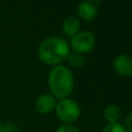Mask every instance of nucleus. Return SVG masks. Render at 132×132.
I'll list each match as a JSON object with an SVG mask.
<instances>
[{
	"mask_svg": "<svg viewBox=\"0 0 132 132\" xmlns=\"http://www.w3.org/2000/svg\"><path fill=\"white\" fill-rule=\"evenodd\" d=\"M55 112L57 117L66 124H72L74 121H77L81 115V108L72 98H63L59 100L56 104Z\"/></svg>",
	"mask_w": 132,
	"mask_h": 132,
	"instance_id": "obj_3",
	"label": "nucleus"
},
{
	"mask_svg": "<svg viewBox=\"0 0 132 132\" xmlns=\"http://www.w3.org/2000/svg\"><path fill=\"white\" fill-rule=\"evenodd\" d=\"M56 132H80L79 128L75 126L74 124H62L56 129Z\"/></svg>",
	"mask_w": 132,
	"mask_h": 132,
	"instance_id": "obj_12",
	"label": "nucleus"
},
{
	"mask_svg": "<svg viewBox=\"0 0 132 132\" xmlns=\"http://www.w3.org/2000/svg\"><path fill=\"white\" fill-rule=\"evenodd\" d=\"M98 5L100 1H82L78 5L77 8V13L78 16L77 18L81 19V20L86 21V22H90L97 15V11H98Z\"/></svg>",
	"mask_w": 132,
	"mask_h": 132,
	"instance_id": "obj_5",
	"label": "nucleus"
},
{
	"mask_svg": "<svg viewBox=\"0 0 132 132\" xmlns=\"http://www.w3.org/2000/svg\"><path fill=\"white\" fill-rule=\"evenodd\" d=\"M71 52L70 44L63 37L50 36L39 43L37 49L38 58L48 65L57 66L67 59Z\"/></svg>",
	"mask_w": 132,
	"mask_h": 132,
	"instance_id": "obj_1",
	"label": "nucleus"
},
{
	"mask_svg": "<svg viewBox=\"0 0 132 132\" xmlns=\"http://www.w3.org/2000/svg\"><path fill=\"white\" fill-rule=\"evenodd\" d=\"M101 132H126V130L124 129L123 124H121L118 122V123L107 124V125L102 129Z\"/></svg>",
	"mask_w": 132,
	"mask_h": 132,
	"instance_id": "obj_11",
	"label": "nucleus"
},
{
	"mask_svg": "<svg viewBox=\"0 0 132 132\" xmlns=\"http://www.w3.org/2000/svg\"><path fill=\"white\" fill-rule=\"evenodd\" d=\"M68 44H70V49H72L73 52L84 55L94 49L96 44V37L89 30H81L71 37V42Z\"/></svg>",
	"mask_w": 132,
	"mask_h": 132,
	"instance_id": "obj_4",
	"label": "nucleus"
},
{
	"mask_svg": "<svg viewBox=\"0 0 132 132\" xmlns=\"http://www.w3.org/2000/svg\"><path fill=\"white\" fill-rule=\"evenodd\" d=\"M66 60H67L68 64L72 66V67H75V68L82 67V66L85 65V63H86V59H85L84 55L78 53V52H70V55H68Z\"/></svg>",
	"mask_w": 132,
	"mask_h": 132,
	"instance_id": "obj_10",
	"label": "nucleus"
},
{
	"mask_svg": "<svg viewBox=\"0 0 132 132\" xmlns=\"http://www.w3.org/2000/svg\"><path fill=\"white\" fill-rule=\"evenodd\" d=\"M2 125H4V124H2V122L0 121V132H1V130H2Z\"/></svg>",
	"mask_w": 132,
	"mask_h": 132,
	"instance_id": "obj_15",
	"label": "nucleus"
},
{
	"mask_svg": "<svg viewBox=\"0 0 132 132\" xmlns=\"http://www.w3.org/2000/svg\"><path fill=\"white\" fill-rule=\"evenodd\" d=\"M1 132H20V131H19V128L14 123H6L2 125Z\"/></svg>",
	"mask_w": 132,
	"mask_h": 132,
	"instance_id": "obj_13",
	"label": "nucleus"
},
{
	"mask_svg": "<svg viewBox=\"0 0 132 132\" xmlns=\"http://www.w3.org/2000/svg\"><path fill=\"white\" fill-rule=\"evenodd\" d=\"M112 66L122 77H130L132 73V59L128 53H121L116 56L112 62Z\"/></svg>",
	"mask_w": 132,
	"mask_h": 132,
	"instance_id": "obj_7",
	"label": "nucleus"
},
{
	"mask_svg": "<svg viewBox=\"0 0 132 132\" xmlns=\"http://www.w3.org/2000/svg\"><path fill=\"white\" fill-rule=\"evenodd\" d=\"M103 116L107 119L108 124L111 123H118L121 118V109L117 104H108L103 110Z\"/></svg>",
	"mask_w": 132,
	"mask_h": 132,
	"instance_id": "obj_9",
	"label": "nucleus"
},
{
	"mask_svg": "<svg viewBox=\"0 0 132 132\" xmlns=\"http://www.w3.org/2000/svg\"><path fill=\"white\" fill-rule=\"evenodd\" d=\"M56 104H57V98L51 93H43L36 98L35 101V109L39 114H50L55 111Z\"/></svg>",
	"mask_w": 132,
	"mask_h": 132,
	"instance_id": "obj_6",
	"label": "nucleus"
},
{
	"mask_svg": "<svg viewBox=\"0 0 132 132\" xmlns=\"http://www.w3.org/2000/svg\"><path fill=\"white\" fill-rule=\"evenodd\" d=\"M131 121H132V114L130 112V114L128 115V117H126V119H125V124H123V126H124V129L126 130V132H132Z\"/></svg>",
	"mask_w": 132,
	"mask_h": 132,
	"instance_id": "obj_14",
	"label": "nucleus"
},
{
	"mask_svg": "<svg viewBox=\"0 0 132 132\" xmlns=\"http://www.w3.org/2000/svg\"><path fill=\"white\" fill-rule=\"evenodd\" d=\"M48 86L56 98H66L74 89V75L65 65L53 66L48 75Z\"/></svg>",
	"mask_w": 132,
	"mask_h": 132,
	"instance_id": "obj_2",
	"label": "nucleus"
},
{
	"mask_svg": "<svg viewBox=\"0 0 132 132\" xmlns=\"http://www.w3.org/2000/svg\"><path fill=\"white\" fill-rule=\"evenodd\" d=\"M80 28H81V22L77 16L70 15L63 21V31L67 36H74L77 32L80 31Z\"/></svg>",
	"mask_w": 132,
	"mask_h": 132,
	"instance_id": "obj_8",
	"label": "nucleus"
}]
</instances>
